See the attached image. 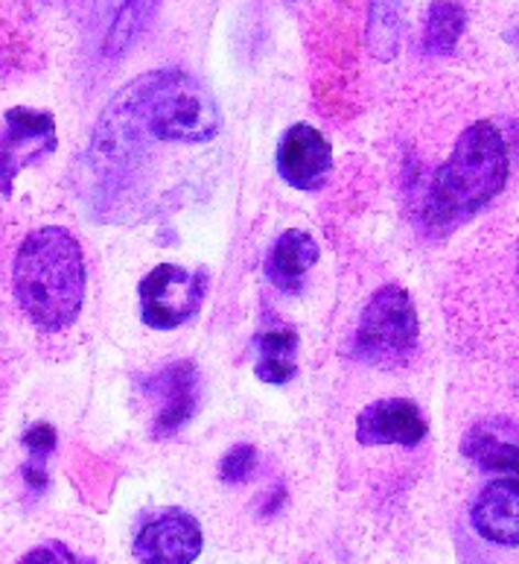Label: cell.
Masks as SVG:
<instances>
[{
  "mask_svg": "<svg viewBox=\"0 0 519 564\" xmlns=\"http://www.w3.org/2000/svg\"><path fill=\"white\" fill-rule=\"evenodd\" d=\"M15 299L44 334H59L79 319L88 290L82 246L67 228L44 226L26 235L12 270Z\"/></svg>",
  "mask_w": 519,
  "mask_h": 564,
  "instance_id": "6da1fadb",
  "label": "cell"
},
{
  "mask_svg": "<svg viewBox=\"0 0 519 564\" xmlns=\"http://www.w3.org/2000/svg\"><path fill=\"white\" fill-rule=\"evenodd\" d=\"M511 176V152L503 132L490 120H478L464 129L453 155L438 167L429 185L423 217L438 231H453L467 223L496 194H503Z\"/></svg>",
  "mask_w": 519,
  "mask_h": 564,
  "instance_id": "7a4b0ae2",
  "label": "cell"
},
{
  "mask_svg": "<svg viewBox=\"0 0 519 564\" xmlns=\"http://www.w3.org/2000/svg\"><path fill=\"white\" fill-rule=\"evenodd\" d=\"M111 109L132 120H143L141 127L155 141L167 143H208L222 127V115L210 88L185 70L141 76L118 94Z\"/></svg>",
  "mask_w": 519,
  "mask_h": 564,
  "instance_id": "3957f363",
  "label": "cell"
},
{
  "mask_svg": "<svg viewBox=\"0 0 519 564\" xmlns=\"http://www.w3.org/2000/svg\"><path fill=\"white\" fill-rule=\"evenodd\" d=\"M420 339L418 307L397 284L379 286L362 311L353 334V357L377 369H400L415 357Z\"/></svg>",
  "mask_w": 519,
  "mask_h": 564,
  "instance_id": "277c9868",
  "label": "cell"
},
{
  "mask_svg": "<svg viewBox=\"0 0 519 564\" xmlns=\"http://www.w3.org/2000/svg\"><path fill=\"white\" fill-rule=\"evenodd\" d=\"M208 272L185 270L178 263H158L141 281V319L155 330L181 328L205 304L208 295Z\"/></svg>",
  "mask_w": 519,
  "mask_h": 564,
  "instance_id": "5b68a950",
  "label": "cell"
},
{
  "mask_svg": "<svg viewBox=\"0 0 519 564\" xmlns=\"http://www.w3.org/2000/svg\"><path fill=\"white\" fill-rule=\"evenodd\" d=\"M0 135V194L9 196L21 170L35 167L56 152V118L53 111L9 109Z\"/></svg>",
  "mask_w": 519,
  "mask_h": 564,
  "instance_id": "8992f818",
  "label": "cell"
},
{
  "mask_svg": "<svg viewBox=\"0 0 519 564\" xmlns=\"http://www.w3.org/2000/svg\"><path fill=\"white\" fill-rule=\"evenodd\" d=\"M205 535L194 514L185 509H164L137 530V564H194L201 556Z\"/></svg>",
  "mask_w": 519,
  "mask_h": 564,
  "instance_id": "52a82bcc",
  "label": "cell"
},
{
  "mask_svg": "<svg viewBox=\"0 0 519 564\" xmlns=\"http://www.w3.org/2000/svg\"><path fill=\"white\" fill-rule=\"evenodd\" d=\"M333 170V147L310 123H295L284 132L277 147V173L295 191L316 194L327 185Z\"/></svg>",
  "mask_w": 519,
  "mask_h": 564,
  "instance_id": "ba28073f",
  "label": "cell"
},
{
  "mask_svg": "<svg viewBox=\"0 0 519 564\" xmlns=\"http://www.w3.org/2000/svg\"><path fill=\"white\" fill-rule=\"evenodd\" d=\"M429 433L427 415L411 398H386L365 406L356 419V438L365 447H418Z\"/></svg>",
  "mask_w": 519,
  "mask_h": 564,
  "instance_id": "9c48e42d",
  "label": "cell"
},
{
  "mask_svg": "<svg viewBox=\"0 0 519 564\" xmlns=\"http://www.w3.org/2000/svg\"><path fill=\"white\" fill-rule=\"evenodd\" d=\"M470 521L476 532L490 544L517 547L519 544V482L514 477H499L478 491L470 509Z\"/></svg>",
  "mask_w": 519,
  "mask_h": 564,
  "instance_id": "30bf717a",
  "label": "cell"
},
{
  "mask_svg": "<svg viewBox=\"0 0 519 564\" xmlns=\"http://www.w3.org/2000/svg\"><path fill=\"white\" fill-rule=\"evenodd\" d=\"M150 392L164 398L158 419H155V438L176 436L178 430L185 427L194 419L196 406H199V371L194 362H173L161 371L158 378L146 383Z\"/></svg>",
  "mask_w": 519,
  "mask_h": 564,
  "instance_id": "8fae6325",
  "label": "cell"
},
{
  "mask_svg": "<svg viewBox=\"0 0 519 564\" xmlns=\"http://www.w3.org/2000/svg\"><path fill=\"white\" fill-rule=\"evenodd\" d=\"M319 243H316V237L310 231L289 228V231L277 237L266 258L268 281L284 293H298L312 267L319 263Z\"/></svg>",
  "mask_w": 519,
  "mask_h": 564,
  "instance_id": "7c38bea8",
  "label": "cell"
},
{
  "mask_svg": "<svg viewBox=\"0 0 519 564\" xmlns=\"http://www.w3.org/2000/svg\"><path fill=\"white\" fill-rule=\"evenodd\" d=\"M461 454L476 463L478 471L485 474H517V438H514V424H473L467 436L461 442Z\"/></svg>",
  "mask_w": 519,
  "mask_h": 564,
  "instance_id": "4fadbf2b",
  "label": "cell"
},
{
  "mask_svg": "<svg viewBox=\"0 0 519 564\" xmlns=\"http://www.w3.org/2000/svg\"><path fill=\"white\" fill-rule=\"evenodd\" d=\"M467 26V9L459 3H432L427 18L423 47L427 53H453Z\"/></svg>",
  "mask_w": 519,
  "mask_h": 564,
  "instance_id": "5bb4252c",
  "label": "cell"
},
{
  "mask_svg": "<svg viewBox=\"0 0 519 564\" xmlns=\"http://www.w3.org/2000/svg\"><path fill=\"white\" fill-rule=\"evenodd\" d=\"M257 351L260 360L295 362V354H298V330L292 325H275V328L260 330Z\"/></svg>",
  "mask_w": 519,
  "mask_h": 564,
  "instance_id": "9a60e30c",
  "label": "cell"
},
{
  "mask_svg": "<svg viewBox=\"0 0 519 564\" xmlns=\"http://www.w3.org/2000/svg\"><path fill=\"white\" fill-rule=\"evenodd\" d=\"M152 7L155 3H123V9L118 12V24L111 30V39L106 42V51H123L129 42H132V33L123 30V26H137L143 18L152 15Z\"/></svg>",
  "mask_w": 519,
  "mask_h": 564,
  "instance_id": "2e32d148",
  "label": "cell"
},
{
  "mask_svg": "<svg viewBox=\"0 0 519 564\" xmlns=\"http://www.w3.org/2000/svg\"><path fill=\"white\" fill-rule=\"evenodd\" d=\"M254 463H257V451L254 445H236L225 454V459L219 463V477L222 482H245L252 474Z\"/></svg>",
  "mask_w": 519,
  "mask_h": 564,
  "instance_id": "e0dca14e",
  "label": "cell"
},
{
  "mask_svg": "<svg viewBox=\"0 0 519 564\" xmlns=\"http://www.w3.org/2000/svg\"><path fill=\"white\" fill-rule=\"evenodd\" d=\"M56 442H59L56 427L47 422L33 424V427L24 433V445L26 451H30V459H47V456L56 451Z\"/></svg>",
  "mask_w": 519,
  "mask_h": 564,
  "instance_id": "ac0fdd59",
  "label": "cell"
},
{
  "mask_svg": "<svg viewBox=\"0 0 519 564\" xmlns=\"http://www.w3.org/2000/svg\"><path fill=\"white\" fill-rule=\"evenodd\" d=\"M18 564H82V558H76L62 541H44L42 547L30 550Z\"/></svg>",
  "mask_w": 519,
  "mask_h": 564,
  "instance_id": "d6986e66",
  "label": "cell"
},
{
  "mask_svg": "<svg viewBox=\"0 0 519 564\" xmlns=\"http://www.w3.org/2000/svg\"><path fill=\"white\" fill-rule=\"evenodd\" d=\"M254 375H257L263 383H275V387H284L298 375V362H277V360H257L254 366Z\"/></svg>",
  "mask_w": 519,
  "mask_h": 564,
  "instance_id": "ffe728a7",
  "label": "cell"
},
{
  "mask_svg": "<svg viewBox=\"0 0 519 564\" xmlns=\"http://www.w3.org/2000/svg\"><path fill=\"white\" fill-rule=\"evenodd\" d=\"M21 477L30 482V489L42 491L47 486V468H44V459H26L24 468H21Z\"/></svg>",
  "mask_w": 519,
  "mask_h": 564,
  "instance_id": "44dd1931",
  "label": "cell"
},
{
  "mask_svg": "<svg viewBox=\"0 0 519 564\" xmlns=\"http://www.w3.org/2000/svg\"><path fill=\"white\" fill-rule=\"evenodd\" d=\"M82 564H97V562H82Z\"/></svg>",
  "mask_w": 519,
  "mask_h": 564,
  "instance_id": "7402d4cb",
  "label": "cell"
}]
</instances>
